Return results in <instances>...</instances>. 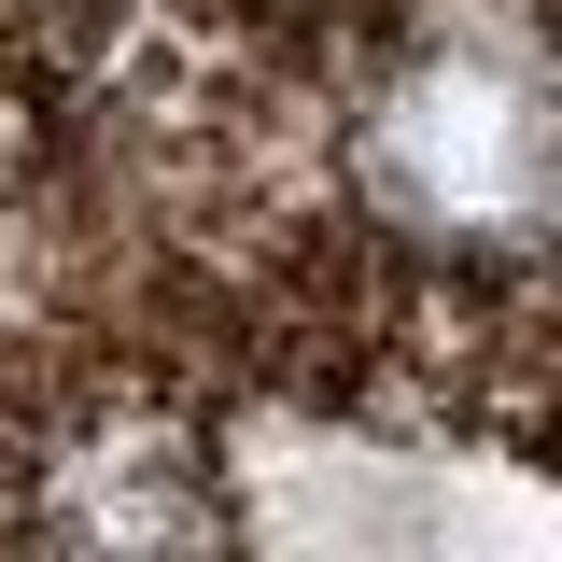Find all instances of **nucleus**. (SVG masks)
I'll return each instance as SVG.
<instances>
[{
    "mask_svg": "<svg viewBox=\"0 0 562 562\" xmlns=\"http://www.w3.org/2000/svg\"><path fill=\"white\" fill-rule=\"evenodd\" d=\"M140 351L366 436H549V0H29Z\"/></svg>",
    "mask_w": 562,
    "mask_h": 562,
    "instance_id": "1",
    "label": "nucleus"
}]
</instances>
